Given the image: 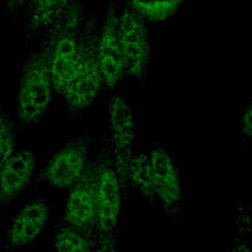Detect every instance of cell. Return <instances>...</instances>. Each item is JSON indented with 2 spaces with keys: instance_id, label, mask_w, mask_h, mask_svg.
<instances>
[{
  "instance_id": "6da1fadb",
  "label": "cell",
  "mask_w": 252,
  "mask_h": 252,
  "mask_svg": "<svg viewBox=\"0 0 252 252\" xmlns=\"http://www.w3.org/2000/svg\"><path fill=\"white\" fill-rule=\"evenodd\" d=\"M21 66L16 91L17 124L21 130L36 125L47 112L54 94L50 74L52 42L47 35Z\"/></svg>"
},
{
  "instance_id": "7a4b0ae2",
  "label": "cell",
  "mask_w": 252,
  "mask_h": 252,
  "mask_svg": "<svg viewBox=\"0 0 252 252\" xmlns=\"http://www.w3.org/2000/svg\"><path fill=\"white\" fill-rule=\"evenodd\" d=\"M99 23L94 12L86 14L80 34V52L73 72L60 94L73 120L79 119L103 92L97 40Z\"/></svg>"
},
{
  "instance_id": "3957f363",
  "label": "cell",
  "mask_w": 252,
  "mask_h": 252,
  "mask_svg": "<svg viewBox=\"0 0 252 252\" xmlns=\"http://www.w3.org/2000/svg\"><path fill=\"white\" fill-rule=\"evenodd\" d=\"M94 163L95 198L94 239L114 235L121 209L122 187L116 171L110 141L104 140Z\"/></svg>"
},
{
  "instance_id": "277c9868",
  "label": "cell",
  "mask_w": 252,
  "mask_h": 252,
  "mask_svg": "<svg viewBox=\"0 0 252 252\" xmlns=\"http://www.w3.org/2000/svg\"><path fill=\"white\" fill-rule=\"evenodd\" d=\"M118 37L125 76L145 89L152 58L150 25L125 5L118 17Z\"/></svg>"
},
{
  "instance_id": "5b68a950",
  "label": "cell",
  "mask_w": 252,
  "mask_h": 252,
  "mask_svg": "<svg viewBox=\"0 0 252 252\" xmlns=\"http://www.w3.org/2000/svg\"><path fill=\"white\" fill-rule=\"evenodd\" d=\"M92 139L86 131L60 145L38 174V180L59 189H70L82 176L88 163Z\"/></svg>"
},
{
  "instance_id": "8992f818",
  "label": "cell",
  "mask_w": 252,
  "mask_h": 252,
  "mask_svg": "<svg viewBox=\"0 0 252 252\" xmlns=\"http://www.w3.org/2000/svg\"><path fill=\"white\" fill-rule=\"evenodd\" d=\"M82 27L83 25H77L67 17L58 16L43 34L47 35L52 42L50 74L54 92L59 95L62 94L79 57Z\"/></svg>"
},
{
  "instance_id": "52a82bcc",
  "label": "cell",
  "mask_w": 252,
  "mask_h": 252,
  "mask_svg": "<svg viewBox=\"0 0 252 252\" xmlns=\"http://www.w3.org/2000/svg\"><path fill=\"white\" fill-rule=\"evenodd\" d=\"M51 207L43 196L32 197L6 223L3 252H15L34 242L47 228Z\"/></svg>"
},
{
  "instance_id": "ba28073f",
  "label": "cell",
  "mask_w": 252,
  "mask_h": 252,
  "mask_svg": "<svg viewBox=\"0 0 252 252\" xmlns=\"http://www.w3.org/2000/svg\"><path fill=\"white\" fill-rule=\"evenodd\" d=\"M110 145L122 190L128 181V167L135 142V120L126 98L120 94L110 97L108 103Z\"/></svg>"
},
{
  "instance_id": "9c48e42d",
  "label": "cell",
  "mask_w": 252,
  "mask_h": 252,
  "mask_svg": "<svg viewBox=\"0 0 252 252\" xmlns=\"http://www.w3.org/2000/svg\"><path fill=\"white\" fill-rule=\"evenodd\" d=\"M117 0H108L104 20L99 27L97 53L103 82V92L113 90L123 79L124 67L118 37Z\"/></svg>"
},
{
  "instance_id": "30bf717a",
  "label": "cell",
  "mask_w": 252,
  "mask_h": 252,
  "mask_svg": "<svg viewBox=\"0 0 252 252\" xmlns=\"http://www.w3.org/2000/svg\"><path fill=\"white\" fill-rule=\"evenodd\" d=\"M148 155L156 197L170 216L177 217L183 200L178 167L172 157L158 144L152 147Z\"/></svg>"
},
{
  "instance_id": "8fae6325",
  "label": "cell",
  "mask_w": 252,
  "mask_h": 252,
  "mask_svg": "<svg viewBox=\"0 0 252 252\" xmlns=\"http://www.w3.org/2000/svg\"><path fill=\"white\" fill-rule=\"evenodd\" d=\"M95 219L94 163L90 160L82 176L70 188L60 220L94 235Z\"/></svg>"
},
{
  "instance_id": "7c38bea8",
  "label": "cell",
  "mask_w": 252,
  "mask_h": 252,
  "mask_svg": "<svg viewBox=\"0 0 252 252\" xmlns=\"http://www.w3.org/2000/svg\"><path fill=\"white\" fill-rule=\"evenodd\" d=\"M36 171V159L29 149H16L0 168V212L14 203L31 184Z\"/></svg>"
},
{
  "instance_id": "4fadbf2b",
  "label": "cell",
  "mask_w": 252,
  "mask_h": 252,
  "mask_svg": "<svg viewBox=\"0 0 252 252\" xmlns=\"http://www.w3.org/2000/svg\"><path fill=\"white\" fill-rule=\"evenodd\" d=\"M71 0H26L22 8L24 48L39 40Z\"/></svg>"
},
{
  "instance_id": "5bb4252c",
  "label": "cell",
  "mask_w": 252,
  "mask_h": 252,
  "mask_svg": "<svg viewBox=\"0 0 252 252\" xmlns=\"http://www.w3.org/2000/svg\"><path fill=\"white\" fill-rule=\"evenodd\" d=\"M52 243L56 252H94V235L59 220L53 227Z\"/></svg>"
},
{
  "instance_id": "9a60e30c",
  "label": "cell",
  "mask_w": 252,
  "mask_h": 252,
  "mask_svg": "<svg viewBox=\"0 0 252 252\" xmlns=\"http://www.w3.org/2000/svg\"><path fill=\"white\" fill-rule=\"evenodd\" d=\"M184 0H127L126 5L150 24H158L170 18Z\"/></svg>"
},
{
  "instance_id": "2e32d148",
  "label": "cell",
  "mask_w": 252,
  "mask_h": 252,
  "mask_svg": "<svg viewBox=\"0 0 252 252\" xmlns=\"http://www.w3.org/2000/svg\"><path fill=\"white\" fill-rule=\"evenodd\" d=\"M128 181L149 201H156L149 155L132 154L128 167Z\"/></svg>"
},
{
  "instance_id": "e0dca14e",
  "label": "cell",
  "mask_w": 252,
  "mask_h": 252,
  "mask_svg": "<svg viewBox=\"0 0 252 252\" xmlns=\"http://www.w3.org/2000/svg\"><path fill=\"white\" fill-rule=\"evenodd\" d=\"M20 131L17 121L3 108L0 113V168L17 149Z\"/></svg>"
},
{
  "instance_id": "ac0fdd59",
  "label": "cell",
  "mask_w": 252,
  "mask_h": 252,
  "mask_svg": "<svg viewBox=\"0 0 252 252\" xmlns=\"http://www.w3.org/2000/svg\"><path fill=\"white\" fill-rule=\"evenodd\" d=\"M94 252H118L114 235L94 239Z\"/></svg>"
},
{
  "instance_id": "d6986e66",
  "label": "cell",
  "mask_w": 252,
  "mask_h": 252,
  "mask_svg": "<svg viewBox=\"0 0 252 252\" xmlns=\"http://www.w3.org/2000/svg\"><path fill=\"white\" fill-rule=\"evenodd\" d=\"M26 0H3L4 15L8 19H16L22 12Z\"/></svg>"
},
{
  "instance_id": "ffe728a7",
  "label": "cell",
  "mask_w": 252,
  "mask_h": 252,
  "mask_svg": "<svg viewBox=\"0 0 252 252\" xmlns=\"http://www.w3.org/2000/svg\"><path fill=\"white\" fill-rule=\"evenodd\" d=\"M240 131L242 137L246 139H250L251 137V105L248 104L246 108L243 110L240 120Z\"/></svg>"
},
{
  "instance_id": "44dd1931",
  "label": "cell",
  "mask_w": 252,
  "mask_h": 252,
  "mask_svg": "<svg viewBox=\"0 0 252 252\" xmlns=\"http://www.w3.org/2000/svg\"><path fill=\"white\" fill-rule=\"evenodd\" d=\"M2 109H3V107H2V105H1V99H0V113H1Z\"/></svg>"
}]
</instances>
